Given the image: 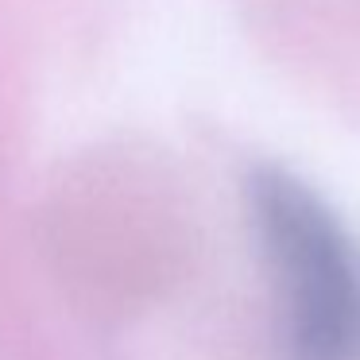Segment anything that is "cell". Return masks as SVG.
Returning a JSON list of instances; mask_svg holds the SVG:
<instances>
[{
  "mask_svg": "<svg viewBox=\"0 0 360 360\" xmlns=\"http://www.w3.org/2000/svg\"><path fill=\"white\" fill-rule=\"evenodd\" d=\"M248 205L279 302V360H360V248L283 167H256Z\"/></svg>",
  "mask_w": 360,
  "mask_h": 360,
  "instance_id": "6da1fadb",
  "label": "cell"
}]
</instances>
